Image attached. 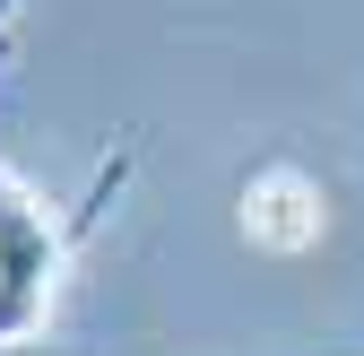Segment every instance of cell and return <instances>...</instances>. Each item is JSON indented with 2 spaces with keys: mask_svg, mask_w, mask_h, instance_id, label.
<instances>
[{
  "mask_svg": "<svg viewBox=\"0 0 364 356\" xmlns=\"http://www.w3.org/2000/svg\"><path fill=\"white\" fill-rule=\"evenodd\" d=\"M130 183V157L96 165V183H87L78 209H43L26 183L0 174V347H26L43 330V304H53L61 270H70V244L96 226V209Z\"/></svg>",
  "mask_w": 364,
  "mask_h": 356,
  "instance_id": "1",
  "label": "cell"
},
{
  "mask_svg": "<svg viewBox=\"0 0 364 356\" xmlns=\"http://www.w3.org/2000/svg\"><path fill=\"white\" fill-rule=\"evenodd\" d=\"M243 235L260 252H304L321 244V183L304 165H260L243 183Z\"/></svg>",
  "mask_w": 364,
  "mask_h": 356,
  "instance_id": "2",
  "label": "cell"
},
{
  "mask_svg": "<svg viewBox=\"0 0 364 356\" xmlns=\"http://www.w3.org/2000/svg\"><path fill=\"white\" fill-rule=\"evenodd\" d=\"M0 53H9V0H0Z\"/></svg>",
  "mask_w": 364,
  "mask_h": 356,
  "instance_id": "3",
  "label": "cell"
},
{
  "mask_svg": "<svg viewBox=\"0 0 364 356\" xmlns=\"http://www.w3.org/2000/svg\"><path fill=\"white\" fill-rule=\"evenodd\" d=\"M0 356H43V347H0Z\"/></svg>",
  "mask_w": 364,
  "mask_h": 356,
  "instance_id": "4",
  "label": "cell"
}]
</instances>
